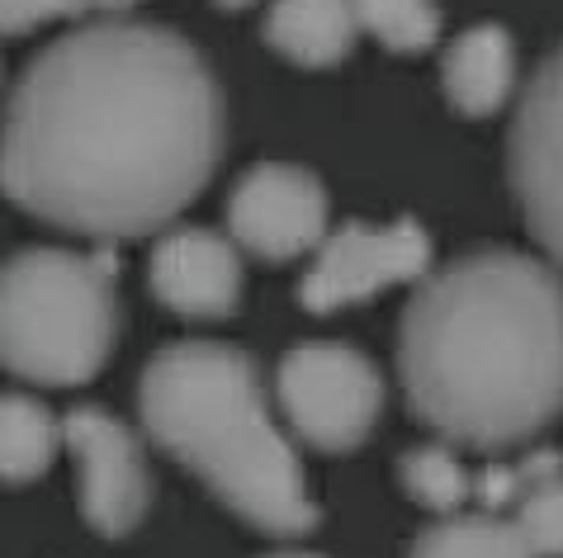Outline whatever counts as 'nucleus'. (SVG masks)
<instances>
[{"instance_id": "1", "label": "nucleus", "mask_w": 563, "mask_h": 558, "mask_svg": "<svg viewBox=\"0 0 563 558\" xmlns=\"http://www.w3.org/2000/svg\"><path fill=\"white\" fill-rule=\"evenodd\" d=\"M223 157V90L190 38L100 20L48 43L0 119V190L81 237H147Z\"/></svg>"}, {"instance_id": "2", "label": "nucleus", "mask_w": 563, "mask_h": 558, "mask_svg": "<svg viewBox=\"0 0 563 558\" xmlns=\"http://www.w3.org/2000/svg\"><path fill=\"white\" fill-rule=\"evenodd\" d=\"M408 408L435 436L503 449L563 412V279L521 252H474L417 284L398 332Z\"/></svg>"}, {"instance_id": "3", "label": "nucleus", "mask_w": 563, "mask_h": 558, "mask_svg": "<svg viewBox=\"0 0 563 558\" xmlns=\"http://www.w3.org/2000/svg\"><path fill=\"white\" fill-rule=\"evenodd\" d=\"M137 416L232 516L265 535L312 531L318 506L303 464L275 422L252 355L223 341H176L156 350L137 383Z\"/></svg>"}, {"instance_id": "4", "label": "nucleus", "mask_w": 563, "mask_h": 558, "mask_svg": "<svg viewBox=\"0 0 563 558\" xmlns=\"http://www.w3.org/2000/svg\"><path fill=\"white\" fill-rule=\"evenodd\" d=\"M114 256L29 246L0 266V369L34 383L96 379L119 336Z\"/></svg>"}, {"instance_id": "5", "label": "nucleus", "mask_w": 563, "mask_h": 558, "mask_svg": "<svg viewBox=\"0 0 563 558\" xmlns=\"http://www.w3.org/2000/svg\"><path fill=\"white\" fill-rule=\"evenodd\" d=\"M275 398L303 445L341 455V449H355L379 422L384 379L360 350L336 341H308L279 360Z\"/></svg>"}, {"instance_id": "6", "label": "nucleus", "mask_w": 563, "mask_h": 558, "mask_svg": "<svg viewBox=\"0 0 563 558\" xmlns=\"http://www.w3.org/2000/svg\"><path fill=\"white\" fill-rule=\"evenodd\" d=\"M431 275V237L412 219L369 227L351 223L332 232L303 275L308 313H336L351 303H369L394 284H421Z\"/></svg>"}, {"instance_id": "7", "label": "nucleus", "mask_w": 563, "mask_h": 558, "mask_svg": "<svg viewBox=\"0 0 563 558\" xmlns=\"http://www.w3.org/2000/svg\"><path fill=\"white\" fill-rule=\"evenodd\" d=\"M507 166L526 227L563 266V48L530 76L516 104Z\"/></svg>"}, {"instance_id": "8", "label": "nucleus", "mask_w": 563, "mask_h": 558, "mask_svg": "<svg viewBox=\"0 0 563 558\" xmlns=\"http://www.w3.org/2000/svg\"><path fill=\"white\" fill-rule=\"evenodd\" d=\"M62 440L76 459L90 531L109 539L129 535L152 506V478L137 436L104 408H76L62 416Z\"/></svg>"}, {"instance_id": "9", "label": "nucleus", "mask_w": 563, "mask_h": 558, "mask_svg": "<svg viewBox=\"0 0 563 558\" xmlns=\"http://www.w3.org/2000/svg\"><path fill=\"white\" fill-rule=\"evenodd\" d=\"M228 237L261 260H294L327 242V190L303 166L265 161L228 199Z\"/></svg>"}, {"instance_id": "10", "label": "nucleus", "mask_w": 563, "mask_h": 558, "mask_svg": "<svg viewBox=\"0 0 563 558\" xmlns=\"http://www.w3.org/2000/svg\"><path fill=\"white\" fill-rule=\"evenodd\" d=\"M242 246L209 227H176L152 252V293L180 317H228L242 303Z\"/></svg>"}, {"instance_id": "11", "label": "nucleus", "mask_w": 563, "mask_h": 558, "mask_svg": "<svg viewBox=\"0 0 563 558\" xmlns=\"http://www.w3.org/2000/svg\"><path fill=\"white\" fill-rule=\"evenodd\" d=\"M445 100L468 119H488L511 100L516 86V48L503 24H474L445 48L441 62Z\"/></svg>"}, {"instance_id": "12", "label": "nucleus", "mask_w": 563, "mask_h": 558, "mask_svg": "<svg viewBox=\"0 0 563 558\" xmlns=\"http://www.w3.org/2000/svg\"><path fill=\"white\" fill-rule=\"evenodd\" d=\"M355 34V0H275L265 14V43L299 67H336Z\"/></svg>"}, {"instance_id": "13", "label": "nucleus", "mask_w": 563, "mask_h": 558, "mask_svg": "<svg viewBox=\"0 0 563 558\" xmlns=\"http://www.w3.org/2000/svg\"><path fill=\"white\" fill-rule=\"evenodd\" d=\"M62 440V422L38 398L0 393V483H34Z\"/></svg>"}, {"instance_id": "14", "label": "nucleus", "mask_w": 563, "mask_h": 558, "mask_svg": "<svg viewBox=\"0 0 563 558\" xmlns=\"http://www.w3.org/2000/svg\"><path fill=\"white\" fill-rule=\"evenodd\" d=\"M412 558H536V549L511 516L455 511L417 535Z\"/></svg>"}, {"instance_id": "15", "label": "nucleus", "mask_w": 563, "mask_h": 558, "mask_svg": "<svg viewBox=\"0 0 563 558\" xmlns=\"http://www.w3.org/2000/svg\"><path fill=\"white\" fill-rule=\"evenodd\" d=\"M355 14H360V29L394 53H421L441 34L435 0H355Z\"/></svg>"}, {"instance_id": "16", "label": "nucleus", "mask_w": 563, "mask_h": 558, "mask_svg": "<svg viewBox=\"0 0 563 558\" xmlns=\"http://www.w3.org/2000/svg\"><path fill=\"white\" fill-rule=\"evenodd\" d=\"M511 521L521 525L536 558H563V464L550 469L536 488L516 502Z\"/></svg>"}, {"instance_id": "17", "label": "nucleus", "mask_w": 563, "mask_h": 558, "mask_svg": "<svg viewBox=\"0 0 563 558\" xmlns=\"http://www.w3.org/2000/svg\"><path fill=\"white\" fill-rule=\"evenodd\" d=\"M67 14H76V0H0V34H29Z\"/></svg>"}, {"instance_id": "18", "label": "nucleus", "mask_w": 563, "mask_h": 558, "mask_svg": "<svg viewBox=\"0 0 563 558\" xmlns=\"http://www.w3.org/2000/svg\"><path fill=\"white\" fill-rule=\"evenodd\" d=\"M123 5H133V0H76V14H86V10H123Z\"/></svg>"}, {"instance_id": "19", "label": "nucleus", "mask_w": 563, "mask_h": 558, "mask_svg": "<svg viewBox=\"0 0 563 558\" xmlns=\"http://www.w3.org/2000/svg\"><path fill=\"white\" fill-rule=\"evenodd\" d=\"M218 5H228V10H238V5H252V0H218Z\"/></svg>"}, {"instance_id": "20", "label": "nucleus", "mask_w": 563, "mask_h": 558, "mask_svg": "<svg viewBox=\"0 0 563 558\" xmlns=\"http://www.w3.org/2000/svg\"><path fill=\"white\" fill-rule=\"evenodd\" d=\"M271 558H322V554H271Z\"/></svg>"}]
</instances>
